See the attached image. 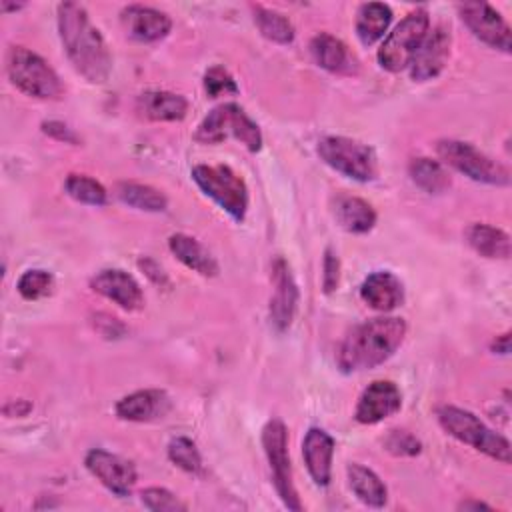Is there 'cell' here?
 <instances>
[{"label":"cell","mask_w":512,"mask_h":512,"mask_svg":"<svg viewBox=\"0 0 512 512\" xmlns=\"http://www.w3.org/2000/svg\"><path fill=\"white\" fill-rule=\"evenodd\" d=\"M56 16L60 42L74 70L90 84L106 82L112 72V56L86 8L76 2H60Z\"/></svg>","instance_id":"1"},{"label":"cell","mask_w":512,"mask_h":512,"mask_svg":"<svg viewBox=\"0 0 512 512\" xmlns=\"http://www.w3.org/2000/svg\"><path fill=\"white\" fill-rule=\"evenodd\" d=\"M406 322L398 316H378L358 324L338 348L342 372H362L384 364L402 346Z\"/></svg>","instance_id":"2"},{"label":"cell","mask_w":512,"mask_h":512,"mask_svg":"<svg viewBox=\"0 0 512 512\" xmlns=\"http://www.w3.org/2000/svg\"><path fill=\"white\" fill-rule=\"evenodd\" d=\"M436 418L438 424L446 434L456 438L462 444H468L476 452L486 454L488 458L510 464L512 454H510V442L502 434L490 430L476 414L470 410L458 408V406H438L436 408Z\"/></svg>","instance_id":"3"},{"label":"cell","mask_w":512,"mask_h":512,"mask_svg":"<svg viewBox=\"0 0 512 512\" xmlns=\"http://www.w3.org/2000/svg\"><path fill=\"white\" fill-rule=\"evenodd\" d=\"M6 74L22 94L38 100H58L64 94L54 68L36 52L24 46H10L6 54Z\"/></svg>","instance_id":"4"},{"label":"cell","mask_w":512,"mask_h":512,"mask_svg":"<svg viewBox=\"0 0 512 512\" xmlns=\"http://www.w3.org/2000/svg\"><path fill=\"white\" fill-rule=\"evenodd\" d=\"M236 138L250 152L262 148V132L258 124L234 102L212 108L198 124L194 138L202 144H220L226 138Z\"/></svg>","instance_id":"5"},{"label":"cell","mask_w":512,"mask_h":512,"mask_svg":"<svg viewBox=\"0 0 512 512\" xmlns=\"http://www.w3.org/2000/svg\"><path fill=\"white\" fill-rule=\"evenodd\" d=\"M190 174L202 194L212 198L232 220H244L248 212V188L230 166L196 164Z\"/></svg>","instance_id":"6"},{"label":"cell","mask_w":512,"mask_h":512,"mask_svg":"<svg viewBox=\"0 0 512 512\" xmlns=\"http://www.w3.org/2000/svg\"><path fill=\"white\" fill-rule=\"evenodd\" d=\"M436 152L444 164H448L450 168L468 176L474 182L490 184V186L510 184L508 168L468 142L444 138L436 142Z\"/></svg>","instance_id":"7"},{"label":"cell","mask_w":512,"mask_h":512,"mask_svg":"<svg viewBox=\"0 0 512 512\" xmlns=\"http://www.w3.org/2000/svg\"><path fill=\"white\" fill-rule=\"evenodd\" d=\"M430 30V16L424 8L406 14L378 48V64L388 72H402L410 66L420 42Z\"/></svg>","instance_id":"8"},{"label":"cell","mask_w":512,"mask_h":512,"mask_svg":"<svg viewBox=\"0 0 512 512\" xmlns=\"http://www.w3.org/2000/svg\"><path fill=\"white\" fill-rule=\"evenodd\" d=\"M316 152L324 164L356 182H370L378 174V160L370 146L346 138V136H324Z\"/></svg>","instance_id":"9"},{"label":"cell","mask_w":512,"mask_h":512,"mask_svg":"<svg viewBox=\"0 0 512 512\" xmlns=\"http://www.w3.org/2000/svg\"><path fill=\"white\" fill-rule=\"evenodd\" d=\"M262 448L268 458L274 488L288 510L300 512L302 504L292 480L290 456H288V430L280 418H272L262 428Z\"/></svg>","instance_id":"10"},{"label":"cell","mask_w":512,"mask_h":512,"mask_svg":"<svg viewBox=\"0 0 512 512\" xmlns=\"http://www.w3.org/2000/svg\"><path fill=\"white\" fill-rule=\"evenodd\" d=\"M456 8L460 20L480 42L506 54L512 50V30L496 8L488 2H462Z\"/></svg>","instance_id":"11"},{"label":"cell","mask_w":512,"mask_h":512,"mask_svg":"<svg viewBox=\"0 0 512 512\" xmlns=\"http://www.w3.org/2000/svg\"><path fill=\"white\" fill-rule=\"evenodd\" d=\"M86 470L112 494L130 496L136 484V468L130 460L102 448H92L84 458Z\"/></svg>","instance_id":"12"},{"label":"cell","mask_w":512,"mask_h":512,"mask_svg":"<svg viewBox=\"0 0 512 512\" xmlns=\"http://www.w3.org/2000/svg\"><path fill=\"white\" fill-rule=\"evenodd\" d=\"M450 48H452L450 28H446L444 24H438L432 30H428L408 66L412 80L428 82V80L440 76V72L448 64Z\"/></svg>","instance_id":"13"},{"label":"cell","mask_w":512,"mask_h":512,"mask_svg":"<svg viewBox=\"0 0 512 512\" xmlns=\"http://www.w3.org/2000/svg\"><path fill=\"white\" fill-rule=\"evenodd\" d=\"M272 286L274 294L270 298V324L278 332H284L290 328L296 316L300 294L290 266L282 256H276L272 262Z\"/></svg>","instance_id":"14"},{"label":"cell","mask_w":512,"mask_h":512,"mask_svg":"<svg viewBox=\"0 0 512 512\" xmlns=\"http://www.w3.org/2000/svg\"><path fill=\"white\" fill-rule=\"evenodd\" d=\"M90 288L112 300L122 310L136 312L144 306V294L136 278L120 268H106L90 278Z\"/></svg>","instance_id":"15"},{"label":"cell","mask_w":512,"mask_h":512,"mask_svg":"<svg viewBox=\"0 0 512 512\" xmlns=\"http://www.w3.org/2000/svg\"><path fill=\"white\" fill-rule=\"evenodd\" d=\"M402 406V394L390 380H374L358 398L354 418L360 424H378L396 414Z\"/></svg>","instance_id":"16"},{"label":"cell","mask_w":512,"mask_h":512,"mask_svg":"<svg viewBox=\"0 0 512 512\" xmlns=\"http://www.w3.org/2000/svg\"><path fill=\"white\" fill-rule=\"evenodd\" d=\"M124 32L138 42H158L170 34L172 20L166 12L144 4H130L120 12Z\"/></svg>","instance_id":"17"},{"label":"cell","mask_w":512,"mask_h":512,"mask_svg":"<svg viewBox=\"0 0 512 512\" xmlns=\"http://www.w3.org/2000/svg\"><path fill=\"white\" fill-rule=\"evenodd\" d=\"M310 54L320 68L338 76H354L360 70V62L354 52L340 38L328 32H320L310 40Z\"/></svg>","instance_id":"18"},{"label":"cell","mask_w":512,"mask_h":512,"mask_svg":"<svg viewBox=\"0 0 512 512\" xmlns=\"http://www.w3.org/2000/svg\"><path fill=\"white\" fill-rule=\"evenodd\" d=\"M170 398L160 388H144L136 390L124 398H120L114 406V412L120 420L128 422H152L164 418L170 410Z\"/></svg>","instance_id":"19"},{"label":"cell","mask_w":512,"mask_h":512,"mask_svg":"<svg viewBox=\"0 0 512 512\" xmlns=\"http://www.w3.org/2000/svg\"><path fill=\"white\" fill-rule=\"evenodd\" d=\"M334 438L322 428H310L302 440V458L316 486L324 488L332 478Z\"/></svg>","instance_id":"20"},{"label":"cell","mask_w":512,"mask_h":512,"mask_svg":"<svg viewBox=\"0 0 512 512\" xmlns=\"http://www.w3.org/2000/svg\"><path fill=\"white\" fill-rule=\"evenodd\" d=\"M360 298L378 312H390L404 300V286L400 278L388 270L368 274L360 286Z\"/></svg>","instance_id":"21"},{"label":"cell","mask_w":512,"mask_h":512,"mask_svg":"<svg viewBox=\"0 0 512 512\" xmlns=\"http://www.w3.org/2000/svg\"><path fill=\"white\" fill-rule=\"evenodd\" d=\"M136 110L154 122H178L188 112V100L176 92L148 90L138 96Z\"/></svg>","instance_id":"22"},{"label":"cell","mask_w":512,"mask_h":512,"mask_svg":"<svg viewBox=\"0 0 512 512\" xmlns=\"http://www.w3.org/2000/svg\"><path fill=\"white\" fill-rule=\"evenodd\" d=\"M168 248L176 256V260H180L186 268L198 272L200 276H206V278L218 276L220 266L216 258L196 238L182 232L172 234L168 238Z\"/></svg>","instance_id":"23"},{"label":"cell","mask_w":512,"mask_h":512,"mask_svg":"<svg viewBox=\"0 0 512 512\" xmlns=\"http://www.w3.org/2000/svg\"><path fill=\"white\" fill-rule=\"evenodd\" d=\"M464 238L468 242V246L484 256V258H498V260H506L510 256V236L490 224L484 222H474L466 228Z\"/></svg>","instance_id":"24"},{"label":"cell","mask_w":512,"mask_h":512,"mask_svg":"<svg viewBox=\"0 0 512 512\" xmlns=\"http://www.w3.org/2000/svg\"><path fill=\"white\" fill-rule=\"evenodd\" d=\"M334 216L338 224L352 234H366L376 224V210L358 196H338L334 202Z\"/></svg>","instance_id":"25"},{"label":"cell","mask_w":512,"mask_h":512,"mask_svg":"<svg viewBox=\"0 0 512 512\" xmlns=\"http://www.w3.org/2000/svg\"><path fill=\"white\" fill-rule=\"evenodd\" d=\"M392 22V8L384 2H366L360 4L356 12V36L364 46L376 44L384 38L388 26Z\"/></svg>","instance_id":"26"},{"label":"cell","mask_w":512,"mask_h":512,"mask_svg":"<svg viewBox=\"0 0 512 512\" xmlns=\"http://www.w3.org/2000/svg\"><path fill=\"white\" fill-rule=\"evenodd\" d=\"M346 474H348V484L360 502L372 508H382L386 504L388 490L374 470L362 464H348Z\"/></svg>","instance_id":"27"},{"label":"cell","mask_w":512,"mask_h":512,"mask_svg":"<svg viewBox=\"0 0 512 512\" xmlns=\"http://www.w3.org/2000/svg\"><path fill=\"white\" fill-rule=\"evenodd\" d=\"M408 174H410V180L420 190H424L428 194H442L452 184L450 174L446 172V168L438 160H432V158H426V156L410 160Z\"/></svg>","instance_id":"28"},{"label":"cell","mask_w":512,"mask_h":512,"mask_svg":"<svg viewBox=\"0 0 512 512\" xmlns=\"http://www.w3.org/2000/svg\"><path fill=\"white\" fill-rule=\"evenodd\" d=\"M116 196L126 206H132L136 210L144 212H164L168 208V198L150 184L140 182H118L116 184Z\"/></svg>","instance_id":"29"},{"label":"cell","mask_w":512,"mask_h":512,"mask_svg":"<svg viewBox=\"0 0 512 512\" xmlns=\"http://www.w3.org/2000/svg\"><path fill=\"white\" fill-rule=\"evenodd\" d=\"M252 18L260 34L276 44H290L296 36L292 22L282 12L264 8L260 4H252Z\"/></svg>","instance_id":"30"},{"label":"cell","mask_w":512,"mask_h":512,"mask_svg":"<svg viewBox=\"0 0 512 512\" xmlns=\"http://www.w3.org/2000/svg\"><path fill=\"white\" fill-rule=\"evenodd\" d=\"M64 190L72 200L80 204L104 206L108 202L106 188L86 174H68L64 180Z\"/></svg>","instance_id":"31"},{"label":"cell","mask_w":512,"mask_h":512,"mask_svg":"<svg viewBox=\"0 0 512 512\" xmlns=\"http://www.w3.org/2000/svg\"><path fill=\"white\" fill-rule=\"evenodd\" d=\"M168 458L172 464H176L178 468H182L188 474H202V470H204L202 456H200L196 444L186 436H178V438L170 440Z\"/></svg>","instance_id":"32"},{"label":"cell","mask_w":512,"mask_h":512,"mask_svg":"<svg viewBox=\"0 0 512 512\" xmlns=\"http://www.w3.org/2000/svg\"><path fill=\"white\" fill-rule=\"evenodd\" d=\"M52 288H54V276L42 268L26 270L16 282V290L24 300H40L48 296Z\"/></svg>","instance_id":"33"},{"label":"cell","mask_w":512,"mask_h":512,"mask_svg":"<svg viewBox=\"0 0 512 512\" xmlns=\"http://www.w3.org/2000/svg\"><path fill=\"white\" fill-rule=\"evenodd\" d=\"M202 84H204V92L208 98L238 94V84H236L234 76L224 66H210L204 72Z\"/></svg>","instance_id":"34"},{"label":"cell","mask_w":512,"mask_h":512,"mask_svg":"<svg viewBox=\"0 0 512 512\" xmlns=\"http://www.w3.org/2000/svg\"><path fill=\"white\" fill-rule=\"evenodd\" d=\"M140 500L152 512H184L188 508L174 492H170L166 488H160V486H152V488L142 490Z\"/></svg>","instance_id":"35"},{"label":"cell","mask_w":512,"mask_h":512,"mask_svg":"<svg viewBox=\"0 0 512 512\" xmlns=\"http://www.w3.org/2000/svg\"><path fill=\"white\" fill-rule=\"evenodd\" d=\"M384 448L394 456H416L420 454L422 444L408 430H390L384 438Z\"/></svg>","instance_id":"36"},{"label":"cell","mask_w":512,"mask_h":512,"mask_svg":"<svg viewBox=\"0 0 512 512\" xmlns=\"http://www.w3.org/2000/svg\"><path fill=\"white\" fill-rule=\"evenodd\" d=\"M40 128H42V132H44L46 136H50V138H54V140H58V142L74 144V146L80 144V136H78L68 124H64V122H60V120H44V122L40 124Z\"/></svg>","instance_id":"37"},{"label":"cell","mask_w":512,"mask_h":512,"mask_svg":"<svg viewBox=\"0 0 512 512\" xmlns=\"http://www.w3.org/2000/svg\"><path fill=\"white\" fill-rule=\"evenodd\" d=\"M324 272H322V288L326 294L334 292L336 286H338V280H340V260L338 256L328 248L324 252V264H322Z\"/></svg>","instance_id":"38"},{"label":"cell","mask_w":512,"mask_h":512,"mask_svg":"<svg viewBox=\"0 0 512 512\" xmlns=\"http://www.w3.org/2000/svg\"><path fill=\"white\" fill-rule=\"evenodd\" d=\"M138 266L146 272V276L150 278V280H154L156 284H168V280H166V274L162 272V268L154 262V260H148V258H144V260H140L138 262Z\"/></svg>","instance_id":"39"},{"label":"cell","mask_w":512,"mask_h":512,"mask_svg":"<svg viewBox=\"0 0 512 512\" xmlns=\"http://www.w3.org/2000/svg\"><path fill=\"white\" fill-rule=\"evenodd\" d=\"M32 410V404L26 402V400H10L6 406H4V414L14 418V416H26L28 412Z\"/></svg>","instance_id":"40"},{"label":"cell","mask_w":512,"mask_h":512,"mask_svg":"<svg viewBox=\"0 0 512 512\" xmlns=\"http://www.w3.org/2000/svg\"><path fill=\"white\" fill-rule=\"evenodd\" d=\"M496 354H508L510 352V332H504L500 336H496L492 340V346H490Z\"/></svg>","instance_id":"41"},{"label":"cell","mask_w":512,"mask_h":512,"mask_svg":"<svg viewBox=\"0 0 512 512\" xmlns=\"http://www.w3.org/2000/svg\"><path fill=\"white\" fill-rule=\"evenodd\" d=\"M458 510H492V506H488L486 502L468 498V500H462V502L458 504Z\"/></svg>","instance_id":"42"},{"label":"cell","mask_w":512,"mask_h":512,"mask_svg":"<svg viewBox=\"0 0 512 512\" xmlns=\"http://www.w3.org/2000/svg\"><path fill=\"white\" fill-rule=\"evenodd\" d=\"M0 8H2V12H12V10H20V8H24V2H16V4H10L8 0H2V2H0Z\"/></svg>","instance_id":"43"}]
</instances>
